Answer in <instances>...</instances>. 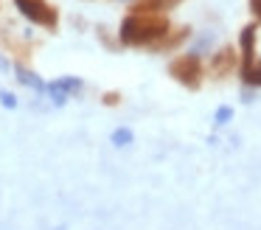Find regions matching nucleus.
<instances>
[{
	"label": "nucleus",
	"mask_w": 261,
	"mask_h": 230,
	"mask_svg": "<svg viewBox=\"0 0 261 230\" xmlns=\"http://www.w3.org/2000/svg\"><path fill=\"white\" fill-rule=\"evenodd\" d=\"M169 17L166 14H129L121 22V42L132 48H152L158 39L169 34Z\"/></svg>",
	"instance_id": "nucleus-1"
},
{
	"label": "nucleus",
	"mask_w": 261,
	"mask_h": 230,
	"mask_svg": "<svg viewBox=\"0 0 261 230\" xmlns=\"http://www.w3.org/2000/svg\"><path fill=\"white\" fill-rule=\"evenodd\" d=\"M169 73L188 90H197L202 84V62L197 54H182L169 65Z\"/></svg>",
	"instance_id": "nucleus-2"
},
{
	"label": "nucleus",
	"mask_w": 261,
	"mask_h": 230,
	"mask_svg": "<svg viewBox=\"0 0 261 230\" xmlns=\"http://www.w3.org/2000/svg\"><path fill=\"white\" fill-rule=\"evenodd\" d=\"M14 3H17L20 14L29 17L31 22H37V25H42V28H57L59 14L48 0H14Z\"/></svg>",
	"instance_id": "nucleus-3"
},
{
	"label": "nucleus",
	"mask_w": 261,
	"mask_h": 230,
	"mask_svg": "<svg viewBox=\"0 0 261 230\" xmlns=\"http://www.w3.org/2000/svg\"><path fill=\"white\" fill-rule=\"evenodd\" d=\"M236 62H239L236 50H233V48H222L219 54H214L211 70H214V76H216V79H222V76H227V73H230L233 67H236Z\"/></svg>",
	"instance_id": "nucleus-4"
},
{
	"label": "nucleus",
	"mask_w": 261,
	"mask_h": 230,
	"mask_svg": "<svg viewBox=\"0 0 261 230\" xmlns=\"http://www.w3.org/2000/svg\"><path fill=\"white\" fill-rule=\"evenodd\" d=\"M239 45H242V67L255 62V25H244L239 34Z\"/></svg>",
	"instance_id": "nucleus-5"
},
{
	"label": "nucleus",
	"mask_w": 261,
	"mask_h": 230,
	"mask_svg": "<svg viewBox=\"0 0 261 230\" xmlns=\"http://www.w3.org/2000/svg\"><path fill=\"white\" fill-rule=\"evenodd\" d=\"M182 0H135L132 14H163L166 9H174Z\"/></svg>",
	"instance_id": "nucleus-6"
},
{
	"label": "nucleus",
	"mask_w": 261,
	"mask_h": 230,
	"mask_svg": "<svg viewBox=\"0 0 261 230\" xmlns=\"http://www.w3.org/2000/svg\"><path fill=\"white\" fill-rule=\"evenodd\" d=\"M48 90H51V95H54L57 104H65L68 93H79V90H82V82H79V79H59V82H54Z\"/></svg>",
	"instance_id": "nucleus-7"
},
{
	"label": "nucleus",
	"mask_w": 261,
	"mask_h": 230,
	"mask_svg": "<svg viewBox=\"0 0 261 230\" xmlns=\"http://www.w3.org/2000/svg\"><path fill=\"white\" fill-rule=\"evenodd\" d=\"M188 34H191V28H174V31H169L163 39H158V42L152 45V50H171L177 48L180 42H186Z\"/></svg>",
	"instance_id": "nucleus-8"
},
{
	"label": "nucleus",
	"mask_w": 261,
	"mask_h": 230,
	"mask_svg": "<svg viewBox=\"0 0 261 230\" xmlns=\"http://www.w3.org/2000/svg\"><path fill=\"white\" fill-rule=\"evenodd\" d=\"M239 76H242V82L250 84V87H261V59H255L253 65H247V67H239Z\"/></svg>",
	"instance_id": "nucleus-9"
},
{
	"label": "nucleus",
	"mask_w": 261,
	"mask_h": 230,
	"mask_svg": "<svg viewBox=\"0 0 261 230\" xmlns=\"http://www.w3.org/2000/svg\"><path fill=\"white\" fill-rule=\"evenodd\" d=\"M17 79H20L23 84H29V87H34V90H45V84H42L40 79L34 76V73L25 70V67H17Z\"/></svg>",
	"instance_id": "nucleus-10"
},
{
	"label": "nucleus",
	"mask_w": 261,
	"mask_h": 230,
	"mask_svg": "<svg viewBox=\"0 0 261 230\" xmlns=\"http://www.w3.org/2000/svg\"><path fill=\"white\" fill-rule=\"evenodd\" d=\"M113 140H115L118 146H126V143L132 140V132H129V129H118V132L113 135Z\"/></svg>",
	"instance_id": "nucleus-11"
},
{
	"label": "nucleus",
	"mask_w": 261,
	"mask_h": 230,
	"mask_svg": "<svg viewBox=\"0 0 261 230\" xmlns=\"http://www.w3.org/2000/svg\"><path fill=\"white\" fill-rule=\"evenodd\" d=\"M230 115H233L230 107H219V110H216V123H227V121H230Z\"/></svg>",
	"instance_id": "nucleus-12"
},
{
	"label": "nucleus",
	"mask_w": 261,
	"mask_h": 230,
	"mask_svg": "<svg viewBox=\"0 0 261 230\" xmlns=\"http://www.w3.org/2000/svg\"><path fill=\"white\" fill-rule=\"evenodd\" d=\"M118 101H121L118 93H104V104H107V107H115Z\"/></svg>",
	"instance_id": "nucleus-13"
},
{
	"label": "nucleus",
	"mask_w": 261,
	"mask_h": 230,
	"mask_svg": "<svg viewBox=\"0 0 261 230\" xmlns=\"http://www.w3.org/2000/svg\"><path fill=\"white\" fill-rule=\"evenodd\" d=\"M0 101H3V107H14V104H17V101H14V95H12V93H6V90L0 93Z\"/></svg>",
	"instance_id": "nucleus-14"
},
{
	"label": "nucleus",
	"mask_w": 261,
	"mask_h": 230,
	"mask_svg": "<svg viewBox=\"0 0 261 230\" xmlns=\"http://www.w3.org/2000/svg\"><path fill=\"white\" fill-rule=\"evenodd\" d=\"M250 11L255 14V20L261 22V0H250Z\"/></svg>",
	"instance_id": "nucleus-15"
}]
</instances>
